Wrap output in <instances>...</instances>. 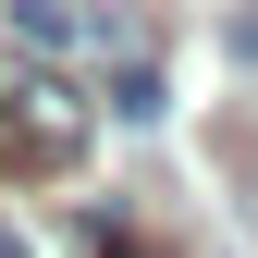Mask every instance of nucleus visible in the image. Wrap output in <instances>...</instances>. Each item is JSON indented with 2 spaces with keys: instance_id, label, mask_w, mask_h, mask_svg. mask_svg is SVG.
<instances>
[{
  "instance_id": "nucleus-1",
  "label": "nucleus",
  "mask_w": 258,
  "mask_h": 258,
  "mask_svg": "<svg viewBox=\"0 0 258 258\" xmlns=\"http://www.w3.org/2000/svg\"><path fill=\"white\" fill-rule=\"evenodd\" d=\"M86 136H99V99H74L49 61H13V49H0V172H13V184H49V172L86 160Z\"/></svg>"
},
{
  "instance_id": "nucleus-2",
  "label": "nucleus",
  "mask_w": 258,
  "mask_h": 258,
  "mask_svg": "<svg viewBox=\"0 0 258 258\" xmlns=\"http://www.w3.org/2000/svg\"><path fill=\"white\" fill-rule=\"evenodd\" d=\"M74 246H86V258H172V246H148V234H123L111 209H74Z\"/></svg>"
},
{
  "instance_id": "nucleus-3",
  "label": "nucleus",
  "mask_w": 258,
  "mask_h": 258,
  "mask_svg": "<svg viewBox=\"0 0 258 258\" xmlns=\"http://www.w3.org/2000/svg\"><path fill=\"white\" fill-rule=\"evenodd\" d=\"M111 111H123V123H160V111H172V99H160V74H148L136 49H123V86H111Z\"/></svg>"
},
{
  "instance_id": "nucleus-4",
  "label": "nucleus",
  "mask_w": 258,
  "mask_h": 258,
  "mask_svg": "<svg viewBox=\"0 0 258 258\" xmlns=\"http://www.w3.org/2000/svg\"><path fill=\"white\" fill-rule=\"evenodd\" d=\"M0 258H25V234H13V221H0Z\"/></svg>"
}]
</instances>
